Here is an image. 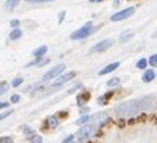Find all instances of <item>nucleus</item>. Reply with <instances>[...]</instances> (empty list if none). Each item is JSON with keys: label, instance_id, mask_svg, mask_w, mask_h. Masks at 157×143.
Returning a JSON list of instances; mask_svg holds the SVG:
<instances>
[{"label": "nucleus", "instance_id": "nucleus-21", "mask_svg": "<svg viewBox=\"0 0 157 143\" xmlns=\"http://www.w3.org/2000/svg\"><path fill=\"white\" fill-rule=\"evenodd\" d=\"M149 64H150L151 67H157V54H153L151 57H150Z\"/></svg>", "mask_w": 157, "mask_h": 143}, {"label": "nucleus", "instance_id": "nucleus-24", "mask_svg": "<svg viewBox=\"0 0 157 143\" xmlns=\"http://www.w3.org/2000/svg\"><path fill=\"white\" fill-rule=\"evenodd\" d=\"M23 84V78H14V79H13V82H11V85H13V87H18V85H21Z\"/></svg>", "mask_w": 157, "mask_h": 143}, {"label": "nucleus", "instance_id": "nucleus-5", "mask_svg": "<svg viewBox=\"0 0 157 143\" xmlns=\"http://www.w3.org/2000/svg\"><path fill=\"white\" fill-rule=\"evenodd\" d=\"M113 44H115V40H113V38H106V40L99 41L98 44L94 45V47L91 48V51H92V52H102V51H106L108 48H110Z\"/></svg>", "mask_w": 157, "mask_h": 143}, {"label": "nucleus", "instance_id": "nucleus-13", "mask_svg": "<svg viewBox=\"0 0 157 143\" xmlns=\"http://www.w3.org/2000/svg\"><path fill=\"white\" fill-rule=\"evenodd\" d=\"M23 33H21V30L18 29V27H16V29H13V31L10 33V40H18V38H21Z\"/></svg>", "mask_w": 157, "mask_h": 143}, {"label": "nucleus", "instance_id": "nucleus-29", "mask_svg": "<svg viewBox=\"0 0 157 143\" xmlns=\"http://www.w3.org/2000/svg\"><path fill=\"white\" fill-rule=\"evenodd\" d=\"M72 140H74V135H70V136H67V137L62 140V142H64V143H71Z\"/></svg>", "mask_w": 157, "mask_h": 143}, {"label": "nucleus", "instance_id": "nucleus-14", "mask_svg": "<svg viewBox=\"0 0 157 143\" xmlns=\"http://www.w3.org/2000/svg\"><path fill=\"white\" fill-rule=\"evenodd\" d=\"M18 2L20 0H6V3H4V7H6V10H9V11H11L13 9L16 7L18 4Z\"/></svg>", "mask_w": 157, "mask_h": 143}, {"label": "nucleus", "instance_id": "nucleus-30", "mask_svg": "<svg viewBox=\"0 0 157 143\" xmlns=\"http://www.w3.org/2000/svg\"><path fill=\"white\" fill-rule=\"evenodd\" d=\"M64 18H65V11H61V13H59V16H58V21L62 23V21H64Z\"/></svg>", "mask_w": 157, "mask_h": 143}, {"label": "nucleus", "instance_id": "nucleus-36", "mask_svg": "<svg viewBox=\"0 0 157 143\" xmlns=\"http://www.w3.org/2000/svg\"><path fill=\"white\" fill-rule=\"evenodd\" d=\"M153 37H157V31H156V33H154V36Z\"/></svg>", "mask_w": 157, "mask_h": 143}, {"label": "nucleus", "instance_id": "nucleus-35", "mask_svg": "<svg viewBox=\"0 0 157 143\" xmlns=\"http://www.w3.org/2000/svg\"><path fill=\"white\" fill-rule=\"evenodd\" d=\"M91 3H99V2H103V0H89Z\"/></svg>", "mask_w": 157, "mask_h": 143}, {"label": "nucleus", "instance_id": "nucleus-10", "mask_svg": "<svg viewBox=\"0 0 157 143\" xmlns=\"http://www.w3.org/2000/svg\"><path fill=\"white\" fill-rule=\"evenodd\" d=\"M106 118H108L106 112H101V114H98L96 116L92 118V119H94V123H95V125H102L103 121H106Z\"/></svg>", "mask_w": 157, "mask_h": 143}, {"label": "nucleus", "instance_id": "nucleus-20", "mask_svg": "<svg viewBox=\"0 0 157 143\" xmlns=\"http://www.w3.org/2000/svg\"><path fill=\"white\" fill-rule=\"evenodd\" d=\"M7 89H9V84H7V82H0V95H3Z\"/></svg>", "mask_w": 157, "mask_h": 143}, {"label": "nucleus", "instance_id": "nucleus-9", "mask_svg": "<svg viewBox=\"0 0 157 143\" xmlns=\"http://www.w3.org/2000/svg\"><path fill=\"white\" fill-rule=\"evenodd\" d=\"M154 78H156V74H154V71L153 70H146V71H144V74H143L142 79H143V82H151Z\"/></svg>", "mask_w": 157, "mask_h": 143}, {"label": "nucleus", "instance_id": "nucleus-8", "mask_svg": "<svg viewBox=\"0 0 157 143\" xmlns=\"http://www.w3.org/2000/svg\"><path fill=\"white\" fill-rule=\"evenodd\" d=\"M119 65H121L119 63H112V64H109V65H106L105 68H103V70L99 71V75H106V74L112 72V71L117 70V68H119Z\"/></svg>", "mask_w": 157, "mask_h": 143}, {"label": "nucleus", "instance_id": "nucleus-28", "mask_svg": "<svg viewBox=\"0 0 157 143\" xmlns=\"http://www.w3.org/2000/svg\"><path fill=\"white\" fill-rule=\"evenodd\" d=\"M13 114V112H11V110H9V112H4V114H2L0 115V121H3L4 118H7V116H10V115Z\"/></svg>", "mask_w": 157, "mask_h": 143}, {"label": "nucleus", "instance_id": "nucleus-15", "mask_svg": "<svg viewBox=\"0 0 157 143\" xmlns=\"http://www.w3.org/2000/svg\"><path fill=\"white\" fill-rule=\"evenodd\" d=\"M47 123H48V126H50V128H57V126L59 125V122H58V119H57V118L55 116H50L47 119Z\"/></svg>", "mask_w": 157, "mask_h": 143}, {"label": "nucleus", "instance_id": "nucleus-17", "mask_svg": "<svg viewBox=\"0 0 157 143\" xmlns=\"http://www.w3.org/2000/svg\"><path fill=\"white\" fill-rule=\"evenodd\" d=\"M88 98H89V94H82V95H78L77 103L79 105V106H82V105H84V103L88 101Z\"/></svg>", "mask_w": 157, "mask_h": 143}, {"label": "nucleus", "instance_id": "nucleus-12", "mask_svg": "<svg viewBox=\"0 0 157 143\" xmlns=\"http://www.w3.org/2000/svg\"><path fill=\"white\" fill-rule=\"evenodd\" d=\"M133 36H135V33H133V31H130V30H128V31L122 33V36L119 37V41H121V43H128V41L130 40Z\"/></svg>", "mask_w": 157, "mask_h": 143}, {"label": "nucleus", "instance_id": "nucleus-3", "mask_svg": "<svg viewBox=\"0 0 157 143\" xmlns=\"http://www.w3.org/2000/svg\"><path fill=\"white\" fill-rule=\"evenodd\" d=\"M135 7H126V9H123V10H121V11H116L115 14H112L110 16V20L112 21H122V20H126V18H129V17H132V16L135 14Z\"/></svg>", "mask_w": 157, "mask_h": 143}, {"label": "nucleus", "instance_id": "nucleus-16", "mask_svg": "<svg viewBox=\"0 0 157 143\" xmlns=\"http://www.w3.org/2000/svg\"><path fill=\"white\" fill-rule=\"evenodd\" d=\"M147 64H149V61H147L146 58H140L137 63H136V68H139V70H146Z\"/></svg>", "mask_w": 157, "mask_h": 143}, {"label": "nucleus", "instance_id": "nucleus-7", "mask_svg": "<svg viewBox=\"0 0 157 143\" xmlns=\"http://www.w3.org/2000/svg\"><path fill=\"white\" fill-rule=\"evenodd\" d=\"M129 109H130L129 102H122L115 108V112H116L117 116H126V115H129Z\"/></svg>", "mask_w": 157, "mask_h": 143}, {"label": "nucleus", "instance_id": "nucleus-2", "mask_svg": "<svg viewBox=\"0 0 157 143\" xmlns=\"http://www.w3.org/2000/svg\"><path fill=\"white\" fill-rule=\"evenodd\" d=\"M96 130V125L95 123H85V125H82L79 128V130H78L77 136L79 140H88L89 137H92L94 136V133H95Z\"/></svg>", "mask_w": 157, "mask_h": 143}, {"label": "nucleus", "instance_id": "nucleus-37", "mask_svg": "<svg viewBox=\"0 0 157 143\" xmlns=\"http://www.w3.org/2000/svg\"><path fill=\"white\" fill-rule=\"evenodd\" d=\"M71 143H79V142H71Z\"/></svg>", "mask_w": 157, "mask_h": 143}, {"label": "nucleus", "instance_id": "nucleus-18", "mask_svg": "<svg viewBox=\"0 0 157 143\" xmlns=\"http://www.w3.org/2000/svg\"><path fill=\"white\" fill-rule=\"evenodd\" d=\"M89 119H91V116H89V115H82V116H81L77 122H75V125H85V123H88V122H89Z\"/></svg>", "mask_w": 157, "mask_h": 143}, {"label": "nucleus", "instance_id": "nucleus-33", "mask_svg": "<svg viewBox=\"0 0 157 143\" xmlns=\"http://www.w3.org/2000/svg\"><path fill=\"white\" fill-rule=\"evenodd\" d=\"M121 4V0H113V7H117Z\"/></svg>", "mask_w": 157, "mask_h": 143}, {"label": "nucleus", "instance_id": "nucleus-19", "mask_svg": "<svg viewBox=\"0 0 157 143\" xmlns=\"http://www.w3.org/2000/svg\"><path fill=\"white\" fill-rule=\"evenodd\" d=\"M119 82H121V79L117 77H115V78L108 81V87H116V85H119Z\"/></svg>", "mask_w": 157, "mask_h": 143}, {"label": "nucleus", "instance_id": "nucleus-25", "mask_svg": "<svg viewBox=\"0 0 157 143\" xmlns=\"http://www.w3.org/2000/svg\"><path fill=\"white\" fill-rule=\"evenodd\" d=\"M27 3H50V2H54V0H26Z\"/></svg>", "mask_w": 157, "mask_h": 143}, {"label": "nucleus", "instance_id": "nucleus-31", "mask_svg": "<svg viewBox=\"0 0 157 143\" xmlns=\"http://www.w3.org/2000/svg\"><path fill=\"white\" fill-rule=\"evenodd\" d=\"M0 143H11V137H2Z\"/></svg>", "mask_w": 157, "mask_h": 143}, {"label": "nucleus", "instance_id": "nucleus-26", "mask_svg": "<svg viewBox=\"0 0 157 143\" xmlns=\"http://www.w3.org/2000/svg\"><path fill=\"white\" fill-rule=\"evenodd\" d=\"M18 101H20V95H13V96L10 98V102H11V103H17Z\"/></svg>", "mask_w": 157, "mask_h": 143}, {"label": "nucleus", "instance_id": "nucleus-11", "mask_svg": "<svg viewBox=\"0 0 157 143\" xmlns=\"http://www.w3.org/2000/svg\"><path fill=\"white\" fill-rule=\"evenodd\" d=\"M47 50H48L47 45H41V47H38V48H36V50H34L33 55L36 57V58H40V57H43V55L47 52Z\"/></svg>", "mask_w": 157, "mask_h": 143}, {"label": "nucleus", "instance_id": "nucleus-23", "mask_svg": "<svg viewBox=\"0 0 157 143\" xmlns=\"http://www.w3.org/2000/svg\"><path fill=\"white\" fill-rule=\"evenodd\" d=\"M30 143H43V137H41L40 135H34L33 137H31V142Z\"/></svg>", "mask_w": 157, "mask_h": 143}, {"label": "nucleus", "instance_id": "nucleus-1", "mask_svg": "<svg viewBox=\"0 0 157 143\" xmlns=\"http://www.w3.org/2000/svg\"><path fill=\"white\" fill-rule=\"evenodd\" d=\"M94 31H95L94 23L88 21L85 26H82L81 29H78L77 31H74V33L71 34V38H72V40H82V38H86L88 36H91Z\"/></svg>", "mask_w": 157, "mask_h": 143}, {"label": "nucleus", "instance_id": "nucleus-34", "mask_svg": "<svg viewBox=\"0 0 157 143\" xmlns=\"http://www.w3.org/2000/svg\"><path fill=\"white\" fill-rule=\"evenodd\" d=\"M24 132H26V135H27V133H33V129H30V128H24Z\"/></svg>", "mask_w": 157, "mask_h": 143}, {"label": "nucleus", "instance_id": "nucleus-6", "mask_svg": "<svg viewBox=\"0 0 157 143\" xmlns=\"http://www.w3.org/2000/svg\"><path fill=\"white\" fill-rule=\"evenodd\" d=\"M74 77H75V72H74V71L67 72V74H64V75H58V77H57V79H55L54 82L51 84V87H52V88H58V87H61V85L67 84L70 79H72Z\"/></svg>", "mask_w": 157, "mask_h": 143}, {"label": "nucleus", "instance_id": "nucleus-27", "mask_svg": "<svg viewBox=\"0 0 157 143\" xmlns=\"http://www.w3.org/2000/svg\"><path fill=\"white\" fill-rule=\"evenodd\" d=\"M18 24H20V21H18V20H16V18H14V20H11V21H10V26L13 27V29H16V27H18Z\"/></svg>", "mask_w": 157, "mask_h": 143}, {"label": "nucleus", "instance_id": "nucleus-32", "mask_svg": "<svg viewBox=\"0 0 157 143\" xmlns=\"http://www.w3.org/2000/svg\"><path fill=\"white\" fill-rule=\"evenodd\" d=\"M7 106H9V102H0V109H4Z\"/></svg>", "mask_w": 157, "mask_h": 143}, {"label": "nucleus", "instance_id": "nucleus-22", "mask_svg": "<svg viewBox=\"0 0 157 143\" xmlns=\"http://www.w3.org/2000/svg\"><path fill=\"white\" fill-rule=\"evenodd\" d=\"M110 95H112V92H109V94H106V95H103L102 98H99V99H98V103H102V105H105L106 101H108V98H109Z\"/></svg>", "mask_w": 157, "mask_h": 143}, {"label": "nucleus", "instance_id": "nucleus-4", "mask_svg": "<svg viewBox=\"0 0 157 143\" xmlns=\"http://www.w3.org/2000/svg\"><path fill=\"white\" fill-rule=\"evenodd\" d=\"M64 70H65V65H64V64H59V65H57V67H54V68H51V70L48 71V72L44 74L43 82H47V81H50V79H54V78H57L58 75H61Z\"/></svg>", "mask_w": 157, "mask_h": 143}]
</instances>
